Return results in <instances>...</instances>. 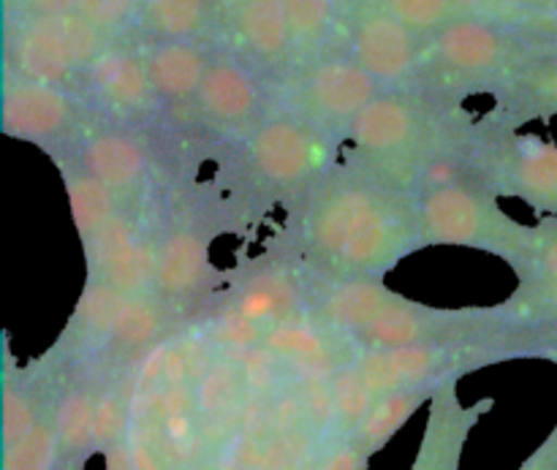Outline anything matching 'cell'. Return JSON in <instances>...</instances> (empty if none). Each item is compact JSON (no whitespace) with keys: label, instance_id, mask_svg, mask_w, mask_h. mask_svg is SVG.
I'll return each instance as SVG.
<instances>
[{"label":"cell","instance_id":"obj_35","mask_svg":"<svg viewBox=\"0 0 557 470\" xmlns=\"http://www.w3.org/2000/svg\"><path fill=\"white\" fill-rule=\"evenodd\" d=\"M515 272L520 281H525V277H557V218L547 215L542 223H536L531 250Z\"/></svg>","mask_w":557,"mask_h":470},{"label":"cell","instance_id":"obj_11","mask_svg":"<svg viewBox=\"0 0 557 470\" xmlns=\"http://www.w3.org/2000/svg\"><path fill=\"white\" fill-rule=\"evenodd\" d=\"M351 58L370 71L381 87H413L422 58V38L379 0H370L354 22Z\"/></svg>","mask_w":557,"mask_h":470},{"label":"cell","instance_id":"obj_41","mask_svg":"<svg viewBox=\"0 0 557 470\" xmlns=\"http://www.w3.org/2000/svg\"><path fill=\"white\" fill-rule=\"evenodd\" d=\"M103 457H107V470H139L136 468L134 452H131V438L109 449Z\"/></svg>","mask_w":557,"mask_h":470},{"label":"cell","instance_id":"obj_40","mask_svg":"<svg viewBox=\"0 0 557 470\" xmlns=\"http://www.w3.org/2000/svg\"><path fill=\"white\" fill-rule=\"evenodd\" d=\"M511 9L533 16V20L557 22V0H506Z\"/></svg>","mask_w":557,"mask_h":470},{"label":"cell","instance_id":"obj_16","mask_svg":"<svg viewBox=\"0 0 557 470\" xmlns=\"http://www.w3.org/2000/svg\"><path fill=\"white\" fill-rule=\"evenodd\" d=\"M103 373L96 364L74 370L65 375L54 406V428H58L60 462L58 470H85L87 460L96 455V406L101 395Z\"/></svg>","mask_w":557,"mask_h":470},{"label":"cell","instance_id":"obj_27","mask_svg":"<svg viewBox=\"0 0 557 470\" xmlns=\"http://www.w3.org/2000/svg\"><path fill=\"white\" fill-rule=\"evenodd\" d=\"M54 163L60 169V177H63L65 190H69L71 201V218H74V226L79 232V239L85 243L90 234H96L114 212L123 207V201L117 199L109 185H103L101 180L92 177L90 172L76 163V158H60L52 156Z\"/></svg>","mask_w":557,"mask_h":470},{"label":"cell","instance_id":"obj_28","mask_svg":"<svg viewBox=\"0 0 557 470\" xmlns=\"http://www.w3.org/2000/svg\"><path fill=\"white\" fill-rule=\"evenodd\" d=\"M103 373V370H101ZM134 373H103L101 395L96 406V435H92V449L96 455H107L117 444L131 438V397H134Z\"/></svg>","mask_w":557,"mask_h":470},{"label":"cell","instance_id":"obj_24","mask_svg":"<svg viewBox=\"0 0 557 470\" xmlns=\"http://www.w3.org/2000/svg\"><path fill=\"white\" fill-rule=\"evenodd\" d=\"M239 41L267 69H281L292 60V30H288L283 0H248L234 14Z\"/></svg>","mask_w":557,"mask_h":470},{"label":"cell","instance_id":"obj_4","mask_svg":"<svg viewBox=\"0 0 557 470\" xmlns=\"http://www.w3.org/2000/svg\"><path fill=\"white\" fill-rule=\"evenodd\" d=\"M498 199L500 196L479 174L476 158L460 177L422 188L417 201L424 248L457 245V248L484 250L517 270L531 250L536 226H525L506 215Z\"/></svg>","mask_w":557,"mask_h":470},{"label":"cell","instance_id":"obj_22","mask_svg":"<svg viewBox=\"0 0 557 470\" xmlns=\"http://www.w3.org/2000/svg\"><path fill=\"white\" fill-rule=\"evenodd\" d=\"M210 283V259H207V239L194 228L172 232L161 243V261H158L156 292L183 310L194 302Z\"/></svg>","mask_w":557,"mask_h":470},{"label":"cell","instance_id":"obj_33","mask_svg":"<svg viewBox=\"0 0 557 470\" xmlns=\"http://www.w3.org/2000/svg\"><path fill=\"white\" fill-rule=\"evenodd\" d=\"M141 234L145 232H141L139 215H136L128 205L120 207V210L114 212V215L109 218L96 234H90V237L82 243V250H85V261H87V275L101 270L109 259H114L120 250L128 248V245L134 243V239H139Z\"/></svg>","mask_w":557,"mask_h":470},{"label":"cell","instance_id":"obj_15","mask_svg":"<svg viewBox=\"0 0 557 470\" xmlns=\"http://www.w3.org/2000/svg\"><path fill=\"white\" fill-rule=\"evenodd\" d=\"M5 69L9 76L71 87L82 74L52 16L5 22Z\"/></svg>","mask_w":557,"mask_h":470},{"label":"cell","instance_id":"obj_32","mask_svg":"<svg viewBox=\"0 0 557 470\" xmlns=\"http://www.w3.org/2000/svg\"><path fill=\"white\" fill-rule=\"evenodd\" d=\"M60 446L54 411L47 413L16 444L3 446V470H58Z\"/></svg>","mask_w":557,"mask_h":470},{"label":"cell","instance_id":"obj_20","mask_svg":"<svg viewBox=\"0 0 557 470\" xmlns=\"http://www.w3.org/2000/svg\"><path fill=\"white\" fill-rule=\"evenodd\" d=\"M87 79L103 107L117 114L150 112L156 101L145 58L120 47H107L87 69Z\"/></svg>","mask_w":557,"mask_h":470},{"label":"cell","instance_id":"obj_26","mask_svg":"<svg viewBox=\"0 0 557 470\" xmlns=\"http://www.w3.org/2000/svg\"><path fill=\"white\" fill-rule=\"evenodd\" d=\"M438 386L441 384H419L379 397V400L373 403V408L368 411V417L359 422V428L354 430L348 438H351L368 457L379 455V452L406 428L408 419H411L419 408L428 406L430 397L435 395Z\"/></svg>","mask_w":557,"mask_h":470},{"label":"cell","instance_id":"obj_14","mask_svg":"<svg viewBox=\"0 0 557 470\" xmlns=\"http://www.w3.org/2000/svg\"><path fill=\"white\" fill-rule=\"evenodd\" d=\"M125 302H128V297L120 294L117 288L96 281V277H87L74 316L65 324V330L60 332L58 343L44 357L65 375L92 364L98 354L103 351V346H107L109 332H112Z\"/></svg>","mask_w":557,"mask_h":470},{"label":"cell","instance_id":"obj_43","mask_svg":"<svg viewBox=\"0 0 557 470\" xmlns=\"http://www.w3.org/2000/svg\"><path fill=\"white\" fill-rule=\"evenodd\" d=\"M212 5H218V9L221 11H228V14H237L239 9H243L245 3H248V0H210Z\"/></svg>","mask_w":557,"mask_h":470},{"label":"cell","instance_id":"obj_2","mask_svg":"<svg viewBox=\"0 0 557 470\" xmlns=\"http://www.w3.org/2000/svg\"><path fill=\"white\" fill-rule=\"evenodd\" d=\"M487 125L473 123L460 101L422 90H381L346 128L354 161L417 194L419 180L444 158L468 156Z\"/></svg>","mask_w":557,"mask_h":470},{"label":"cell","instance_id":"obj_29","mask_svg":"<svg viewBox=\"0 0 557 470\" xmlns=\"http://www.w3.org/2000/svg\"><path fill=\"white\" fill-rule=\"evenodd\" d=\"M161 243L163 239H152L150 234H141L139 239H134L128 248L120 250L114 259H109L101 270L92 272V275L87 277L109 283V286L117 288L125 297L150 292V288L156 286L158 261H161Z\"/></svg>","mask_w":557,"mask_h":470},{"label":"cell","instance_id":"obj_1","mask_svg":"<svg viewBox=\"0 0 557 470\" xmlns=\"http://www.w3.org/2000/svg\"><path fill=\"white\" fill-rule=\"evenodd\" d=\"M299 245L321 281L384 277L424 248L417 194L351 158L310 194Z\"/></svg>","mask_w":557,"mask_h":470},{"label":"cell","instance_id":"obj_5","mask_svg":"<svg viewBox=\"0 0 557 470\" xmlns=\"http://www.w3.org/2000/svg\"><path fill=\"white\" fill-rule=\"evenodd\" d=\"M531 348L520 337L504 341H471V343H422V346L373 348L357 351L351 368L370 400L392 395L397 389L419 384H444L449 379H462L473 370L490 364L528 359Z\"/></svg>","mask_w":557,"mask_h":470},{"label":"cell","instance_id":"obj_10","mask_svg":"<svg viewBox=\"0 0 557 470\" xmlns=\"http://www.w3.org/2000/svg\"><path fill=\"white\" fill-rule=\"evenodd\" d=\"M82 103L69 87L9 76L3 90V134L41 147L63 145L79 131Z\"/></svg>","mask_w":557,"mask_h":470},{"label":"cell","instance_id":"obj_34","mask_svg":"<svg viewBox=\"0 0 557 470\" xmlns=\"http://www.w3.org/2000/svg\"><path fill=\"white\" fill-rule=\"evenodd\" d=\"M379 3L392 11L403 25L411 27L422 41L449 25L455 16H460L451 0H379Z\"/></svg>","mask_w":557,"mask_h":470},{"label":"cell","instance_id":"obj_21","mask_svg":"<svg viewBox=\"0 0 557 470\" xmlns=\"http://www.w3.org/2000/svg\"><path fill=\"white\" fill-rule=\"evenodd\" d=\"M74 158L85 172L109 185L123 205H128L131 194H136L147 177L145 147L134 136L120 131L87 136Z\"/></svg>","mask_w":557,"mask_h":470},{"label":"cell","instance_id":"obj_9","mask_svg":"<svg viewBox=\"0 0 557 470\" xmlns=\"http://www.w3.org/2000/svg\"><path fill=\"white\" fill-rule=\"evenodd\" d=\"M324 131L297 118L264 120L250 134L248 158L256 177L270 188L310 185L324 163Z\"/></svg>","mask_w":557,"mask_h":470},{"label":"cell","instance_id":"obj_6","mask_svg":"<svg viewBox=\"0 0 557 470\" xmlns=\"http://www.w3.org/2000/svg\"><path fill=\"white\" fill-rule=\"evenodd\" d=\"M504 337L525 341L511 330L500 308H430L400 297L373 324L357 332L351 343L357 351H373V348L422 346V343H471L504 341Z\"/></svg>","mask_w":557,"mask_h":470},{"label":"cell","instance_id":"obj_12","mask_svg":"<svg viewBox=\"0 0 557 470\" xmlns=\"http://www.w3.org/2000/svg\"><path fill=\"white\" fill-rule=\"evenodd\" d=\"M457 381L449 379L435 389L428 403V424L411 470H460L466 444L473 428L495 408L493 397H482L473 406H462Z\"/></svg>","mask_w":557,"mask_h":470},{"label":"cell","instance_id":"obj_31","mask_svg":"<svg viewBox=\"0 0 557 470\" xmlns=\"http://www.w3.org/2000/svg\"><path fill=\"white\" fill-rule=\"evenodd\" d=\"M210 0H141L139 22L161 41H185L205 27Z\"/></svg>","mask_w":557,"mask_h":470},{"label":"cell","instance_id":"obj_36","mask_svg":"<svg viewBox=\"0 0 557 470\" xmlns=\"http://www.w3.org/2000/svg\"><path fill=\"white\" fill-rule=\"evenodd\" d=\"M139 9L141 0H79L76 5V11L107 36L120 33L128 22H134Z\"/></svg>","mask_w":557,"mask_h":470},{"label":"cell","instance_id":"obj_3","mask_svg":"<svg viewBox=\"0 0 557 470\" xmlns=\"http://www.w3.org/2000/svg\"><path fill=\"white\" fill-rule=\"evenodd\" d=\"M555 41L557 30L482 16H455L449 25L422 41L413 87L455 101L471 92L495 96Z\"/></svg>","mask_w":557,"mask_h":470},{"label":"cell","instance_id":"obj_23","mask_svg":"<svg viewBox=\"0 0 557 470\" xmlns=\"http://www.w3.org/2000/svg\"><path fill=\"white\" fill-rule=\"evenodd\" d=\"M145 63L158 98L188 101L199 92L210 60H207L205 49L185 38V41H161L150 47Z\"/></svg>","mask_w":557,"mask_h":470},{"label":"cell","instance_id":"obj_37","mask_svg":"<svg viewBox=\"0 0 557 470\" xmlns=\"http://www.w3.org/2000/svg\"><path fill=\"white\" fill-rule=\"evenodd\" d=\"M76 5L79 0H5V22L69 14V11H76Z\"/></svg>","mask_w":557,"mask_h":470},{"label":"cell","instance_id":"obj_42","mask_svg":"<svg viewBox=\"0 0 557 470\" xmlns=\"http://www.w3.org/2000/svg\"><path fill=\"white\" fill-rule=\"evenodd\" d=\"M531 359H547V362H555L557 364V341L542 343V346L533 348Z\"/></svg>","mask_w":557,"mask_h":470},{"label":"cell","instance_id":"obj_7","mask_svg":"<svg viewBox=\"0 0 557 470\" xmlns=\"http://www.w3.org/2000/svg\"><path fill=\"white\" fill-rule=\"evenodd\" d=\"M473 158L482 180L495 194L520 199L531 210L557 218V145L553 141L487 128Z\"/></svg>","mask_w":557,"mask_h":470},{"label":"cell","instance_id":"obj_18","mask_svg":"<svg viewBox=\"0 0 557 470\" xmlns=\"http://www.w3.org/2000/svg\"><path fill=\"white\" fill-rule=\"evenodd\" d=\"M553 118H557V41L495 92V109L484 125L493 131H517L533 120Z\"/></svg>","mask_w":557,"mask_h":470},{"label":"cell","instance_id":"obj_25","mask_svg":"<svg viewBox=\"0 0 557 470\" xmlns=\"http://www.w3.org/2000/svg\"><path fill=\"white\" fill-rule=\"evenodd\" d=\"M511 330L522 335L531 351L557 341V277H525L517 283L509 302L498 305Z\"/></svg>","mask_w":557,"mask_h":470},{"label":"cell","instance_id":"obj_8","mask_svg":"<svg viewBox=\"0 0 557 470\" xmlns=\"http://www.w3.org/2000/svg\"><path fill=\"white\" fill-rule=\"evenodd\" d=\"M381 92L379 79L354 58H321L305 65L297 85L299 118L321 131L351 125V120Z\"/></svg>","mask_w":557,"mask_h":470},{"label":"cell","instance_id":"obj_17","mask_svg":"<svg viewBox=\"0 0 557 470\" xmlns=\"http://www.w3.org/2000/svg\"><path fill=\"white\" fill-rule=\"evenodd\" d=\"M400 297L403 294L384 286V277H362V281H321L319 277V286L310 294V316L315 324L351 341Z\"/></svg>","mask_w":557,"mask_h":470},{"label":"cell","instance_id":"obj_39","mask_svg":"<svg viewBox=\"0 0 557 470\" xmlns=\"http://www.w3.org/2000/svg\"><path fill=\"white\" fill-rule=\"evenodd\" d=\"M517 470H557V424L553 428V433L544 438V444Z\"/></svg>","mask_w":557,"mask_h":470},{"label":"cell","instance_id":"obj_19","mask_svg":"<svg viewBox=\"0 0 557 470\" xmlns=\"http://www.w3.org/2000/svg\"><path fill=\"white\" fill-rule=\"evenodd\" d=\"M196 101L201 112L223 128H245L261 112L259 82L234 58L210 60Z\"/></svg>","mask_w":557,"mask_h":470},{"label":"cell","instance_id":"obj_30","mask_svg":"<svg viewBox=\"0 0 557 470\" xmlns=\"http://www.w3.org/2000/svg\"><path fill=\"white\" fill-rule=\"evenodd\" d=\"M288 30H292V60L315 63L326 36L335 25V0H283Z\"/></svg>","mask_w":557,"mask_h":470},{"label":"cell","instance_id":"obj_38","mask_svg":"<svg viewBox=\"0 0 557 470\" xmlns=\"http://www.w3.org/2000/svg\"><path fill=\"white\" fill-rule=\"evenodd\" d=\"M370 457L351 438H335L319 470H368Z\"/></svg>","mask_w":557,"mask_h":470},{"label":"cell","instance_id":"obj_13","mask_svg":"<svg viewBox=\"0 0 557 470\" xmlns=\"http://www.w3.org/2000/svg\"><path fill=\"white\" fill-rule=\"evenodd\" d=\"M177 313L180 310H174L156 288L128 297L109 332L107 346L92 364L103 373L136 370L172 335Z\"/></svg>","mask_w":557,"mask_h":470}]
</instances>
